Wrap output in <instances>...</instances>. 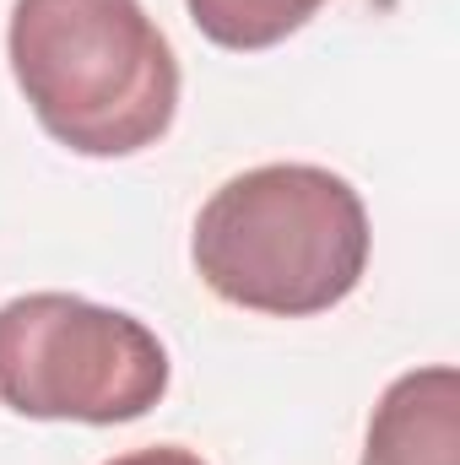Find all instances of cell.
I'll use <instances>...</instances> for the list:
<instances>
[{"label": "cell", "instance_id": "6da1fadb", "mask_svg": "<svg viewBox=\"0 0 460 465\" xmlns=\"http://www.w3.org/2000/svg\"><path fill=\"white\" fill-rule=\"evenodd\" d=\"M368 212L342 173L260 163L233 173L190 232L195 276L233 309L309 320L357 292L368 271Z\"/></svg>", "mask_w": 460, "mask_h": 465}, {"label": "cell", "instance_id": "7a4b0ae2", "mask_svg": "<svg viewBox=\"0 0 460 465\" xmlns=\"http://www.w3.org/2000/svg\"><path fill=\"white\" fill-rule=\"evenodd\" d=\"M5 60L44 135L76 157H135L179 114V60L141 0H16Z\"/></svg>", "mask_w": 460, "mask_h": 465}, {"label": "cell", "instance_id": "3957f363", "mask_svg": "<svg viewBox=\"0 0 460 465\" xmlns=\"http://www.w3.org/2000/svg\"><path fill=\"white\" fill-rule=\"evenodd\" d=\"M174 362L152 325L76 292L0 303V406L33 422L115 428L168 395Z\"/></svg>", "mask_w": 460, "mask_h": 465}, {"label": "cell", "instance_id": "277c9868", "mask_svg": "<svg viewBox=\"0 0 460 465\" xmlns=\"http://www.w3.org/2000/svg\"><path fill=\"white\" fill-rule=\"evenodd\" d=\"M357 465H460V373L450 362L412 368L379 395Z\"/></svg>", "mask_w": 460, "mask_h": 465}, {"label": "cell", "instance_id": "5b68a950", "mask_svg": "<svg viewBox=\"0 0 460 465\" xmlns=\"http://www.w3.org/2000/svg\"><path fill=\"white\" fill-rule=\"evenodd\" d=\"M325 0H185V11L201 27V38H212L217 49H233V54L276 49Z\"/></svg>", "mask_w": 460, "mask_h": 465}, {"label": "cell", "instance_id": "8992f818", "mask_svg": "<svg viewBox=\"0 0 460 465\" xmlns=\"http://www.w3.org/2000/svg\"><path fill=\"white\" fill-rule=\"evenodd\" d=\"M104 465H206L195 450H185V444H146V450H130V455H115V460Z\"/></svg>", "mask_w": 460, "mask_h": 465}]
</instances>
